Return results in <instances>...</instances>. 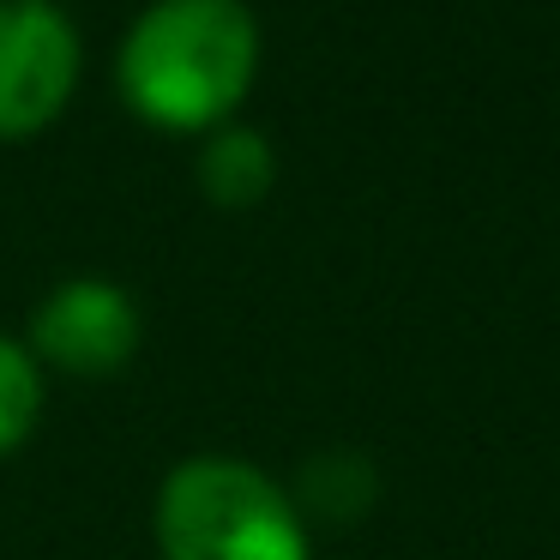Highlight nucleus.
I'll list each match as a JSON object with an SVG mask.
<instances>
[{
    "label": "nucleus",
    "mask_w": 560,
    "mask_h": 560,
    "mask_svg": "<svg viewBox=\"0 0 560 560\" xmlns=\"http://www.w3.org/2000/svg\"><path fill=\"white\" fill-rule=\"evenodd\" d=\"M259 55L247 0H151L115 49V91L158 133L206 139L247 103Z\"/></svg>",
    "instance_id": "nucleus-1"
},
{
    "label": "nucleus",
    "mask_w": 560,
    "mask_h": 560,
    "mask_svg": "<svg viewBox=\"0 0 560 560\" xmlns=\"http://www.w3.org/2000/svg\"><path fill=\"white\" fill-rule=\"evenodd\" d=\"M145 314L133 290L115 278H67L31 307L25 350L37 355L43 374H73V380H109L139 355Z\"/></svg>",
    "instance_id": "nucleus-4"
},
{
    "label": "nucleus",
    "mask_w": 560,
    "mask_h": 560,
    "mask_svg": "<svg viewBox=\"0 0 560 560\" xmlns=\"http://www.w3.org/2000/svg\"><path fill=\"white\" fill-rule=\"evenodd\" d=\"M43 422V368L25 338L0 331V458H13Z\"/></svg>",
    "instance_id": "nucleus-6"
},
{
    "label": "nucleus",
    "mask_w": 560,
    "mask_h": 560,
    "mask_svg": "<svg viewBox=\"0 0 560 560\" xmlns=\"http://www.w3.org/2000/svg\"><path fill=\"white\" fill-rule=\"evenodd\" d=\"M368 500H374V470H368L355 452H326V458H314L302 470V494H295V506L319 512V518H362Z\"/></svg>",
    "instance_id": "nucleus-7"
},
{
    "label": "nucleus",
    "mask_w": 560,
    "mask_h": 560,
    "mask_svg": "<svg viewBox=\"0 0 560 560\" xmlns=\"http://www.w3.org/2000/svg\"><path fill=\"white\" fill-rule=\"evenodd\" d=\"M194 182L218 211H254L259 199L278 187V151H271V139L259 133V127L223 121L199 139Z\"/></svg>",
    "instance_id": "nucleus-5"
},
{
    "label": "nucleus",
    "mask_w": 560,
    "mask_h": 560,
    "mask_svg": "<svg viewBox=\"0 0 560 560\" xmlns=\"http://www.w3.org/2000/svg\"><path fill=\"white\" fill-rule=\"evenodd\" d=\"M85 67V43L55 0H0V139L49 133L67 115Z\"/></svg>",
    "instance_id": "nucleus-3"
},
{
    "label": "nucleus",
    "mask_w": 560,
    "mask_h": 560,
    "mask_svg": "<svg viewBox=\"0 0 560 560\" xmlns=\"http://www.w3.org/2000/svg\"><path fill=\"white\" fill-rule=\"evenodd\" d=\"M151 536L163 560H314L295 494L230 452H194L163 476Z\"/></svg>",
    "instance_id": "nucleus-2"
}]
</instances>
